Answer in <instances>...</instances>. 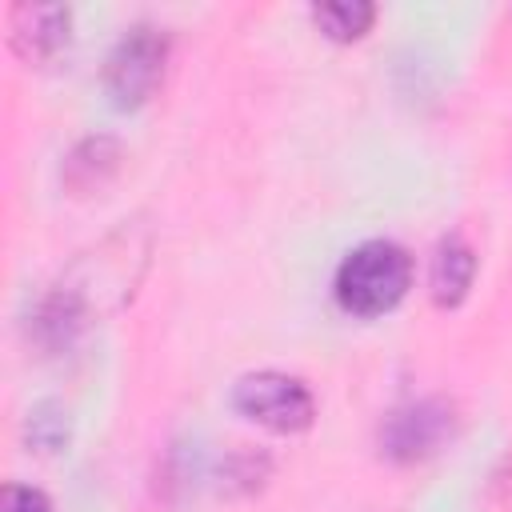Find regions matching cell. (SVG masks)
<instances>
[{
	"mask_svg": "<svg viewBox=\"0 0 512 512\" xmlns=\"http://www.w3.org/2000/svg\"><path fill=\"white\" fill-rule=\"evenodd\" d=\"M412 288V256L396 240H364L336 264V304L348 316L372 320L392 312Z\"/></svg>",
	"mask_w": 512,
	"mask_h": 512,
	"instance_id": "2",
	"label": "cell"
},
{
	"mask_svg": "<svg viewBox=\"0 0 512 512\" xmlns=\"http://www.w3.org/2000/svg\"><path fill=\"white\" fill-rule=\"evenodd\" d=\"M116 160H120L116 144H112L108 136H92V140H84V144L68 156V164H64L68 184L80 188V192H88L92 184H104V176L116 168Z\"/></svg>",
	"mask_w": 512,
	"mask_h": 512,
	"instance_id": "9",
	"label": "cell"
},
{
	"mask_svg": "<svg viewBox=\"0 0 512 512\" xmlns=\"http://www.w3.org/2000/svg\"><path fill=\"white\" fill-rule=\"evenodd\" d=\"M28 440L40 448V452H56L64 440H68V412L52 408V404H40L28 420Z\"/></svg>",
	"mask_w": 512,
	"mask_h": 512,
	"instance_id": "10",
	"label": "cell"
},
{
	"mask_svg": "<svg viewBox=\"0 0 512 512\" xmlns=\"http://www.w3.org/2000/svg\"><path fill=\"white\" fill-rule=\"evenodd\" d=\"M472 280H476V252H472V244H468L460 232L444 236V240L436 244L432 272H428L432 300H436L440 308H456V304L468 296Z\"/></svg>",
	"mask_w": 512,
	"mask_h": 512,
	"instance_id": "7",
	"label": "cell"
},
{
	"mask_svg": "<svg viewBox=\"0 0 512 512\" xmlns=\"http://www.w3.org/2000/svg\"><path fill=\"white\" fill-rule=\"evenodd\" d=\"M148 252L152 236L140 220H124L96 248L80 252L36 312L40 340L48 348H68L92 320L124 308L148 268Z\"/></svg>",
	"mask_w": 512,
	"mask_h": 512,
	"instance_id": "1",
	"label": "cell"
},
{
	"mask_svg": "<svg viewBox=\"0 0 512 512\" xmlns=\"http://www.w3.org/2000/svg\"><path fill=\"white\" fill-rule=\"evenodd\" d=\"M312 20L328 40H360L376 20V8L364 0H328L312 8Z\"/></svg>",
	"mask_w": 512,
	"mask_h": 512,
	"instance_id": "8",
	"label": "cell"
},
{
	"mask_svg": "<svg viewBox=\"0 0 512 512\" xmlns=\"http://www.w3.org/2000/svg\"><path fill=\"white\" fill-rule=\"evenodd\" d=\"M448 436H452V408L444 400H412L384 420L380 448L396 464H416L432 456Z\"/></svg>",
	"mask_w": 512,
	"mask_h": 512,
	"instance_id": "5",
	"label": "cell"
},
{
	"mask_svg": "<svg viewBox=\"0 0 512 512\" xmlns=\"http://www.w3.org/2000/svg\"><path fill=\"white\" fill-rule=\"evenodd\" d=\"M0 512H52V504L32 484H8L0 496Z\"/></svg>",
	"mask_w": 512,
	"mask_h": 512,
	"instance_id": "11",
	"label": "cell"
},
{
	"mask_svg": "<svg viewBox=\"0 0 512 512\" xmlns=\"http://www.w3.org/2000/svg\"><path fill=\"white\" fill-rule=\"evenodd\" d=\"M12 48L24 60H48L68 44V8L60 4H20L12 8Z\"/></svg>",
	"mask_w": 512,
	"mask_h": 512,
	"instance_id": "6",
	"label": "cell"
},
{
	"mask_svg": "<svg viewBox=\"0 0 512 512\" xmlns=\"http://www.w3.org/2000/svg\"><path fill=\"white\" fill-rule=\"evenodd\" d=\"M232 404L244 420L260 424L268 432H280V436L304 432L316 420L312 388L300 376H288V372H276V368L240 376L236 388H232Z\"/></svg>",
	"mask_w": 512,
	"mask_h": 512,
	"instance_id": "3",
	"label": "cell"
},
{
	"mask_svg": "<svg viewBox=\"0 0 512 512\" xmlns=\"http://www.w3.org/2000/svg\"><path fill=\"white\" fill-rule=\"evenodd\" d=\"M164 60H168V36L152 24H136L128 28L116 48L108 52V64H104V88L112 96L116 108H140L160 76H164Z\"/></svg>",
	"mask_w": 512,
	"mask_h": 512,
	"instance_id": "4",
	"label": "cell"
}]
</instances>
